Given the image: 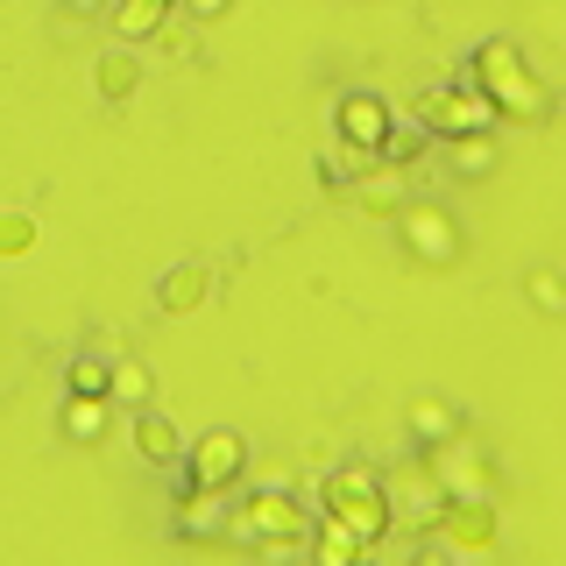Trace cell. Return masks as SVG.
Here are the masks:
<instances>
[{
    "instance_id": "1",
    "label": "cell",
    "mask_w": 566,
    "mask_h": 566,
    "mask_svg": "<svg viewBox=\"0 0 566 566\" xmlns=\"http://www.w3.org/2000/svg\"><path fill=\"white\" fill-rule=\"evenodd\" d=\"M468 85H482L489 106L503 120H517V128H538V120H553V85L531 71V57L510 35H482L468 57Z\"/></svg>"
},
{
    "instance_id": "2",
    "label": "cell",
    "mask_w": 566,
    "mask_h": 566,
    "mask_svg": "<svg viewBox=\"0 0 566 566\" xmlns=\"http://www.w3.org/2000/svg\"><path fill=\"white\" fill-rule=\"evenodd\" d=\"M318 510H333L340 524H354L368 545H382L397 517H389V489H382V468L376 460H340V468L318 474Z\"/></svg>"
},
{
    "instance_id": "3",
    "label": "cell",
    "mask_w": 566,
    "mask_h": 566,
    "mask_svg": "<svg viewBox=\"0 0 566 566\" xmlns=\"http://www.w3.org/2000/svg\"><path fill=\"white\" fill-rule=\"evenodd\" d=\"M382 489H389V517H397L403 538H439V517H447L453 489H447V474L432 468V453L389 460V468H382Z\"/></svg>"
},
{
    "instance_id": "4",
    "label": "cell",
    "mask_w": 566,
    "mask_h": 566,
    "mask_svg": "<svg viewBox=\"0 0 566 566\" xmlns=\"http://www.w3.org/2000/svg\"><path fill=\"white\" fill-rule=\"evenodd\" d=\"M403 114H411V120H418V128L432 135V142H453V135H489V128H503V114L489 106V93H482V85H468V78H460V85H453V78H447V85H418Z\"/></svg>"
},
{
    "instance_id": "5",
    "label": "cell",
    "mask_w": 566,
    "mask_h": 566,
    "mask_svg": "<svg viewBox=\"0 0 566 566\" xmlns=\"http://www.w3.org/2000/svg\"><path fill=\"white\" fill-rule=\"evenodd\" d=\"M389 227H397V248L411 262H424V270H453V262L468 255V234H460L453 206H439V199H411Z\"/></svg>"
},
{
    "instance_id": "6",
    "label": "cell",
    "mask_w": 566,
    "mask_h": 566,
    "mask_svg": "<svg viewBox=\"0 0 566 566\" xmlns=\"http://www.w3.org/2000/svg\"><path fill=\"white\" fill-rule=\"evenodd\" d=\"M312 510L297 503L291 489H255L248 503H234V545H262V538H312Z\"/></svg>"
},
{
    "instance_id": "7",
    "label": "cell",
    "mask_w": 566,
    "mask_h": 566,
    "mask_svg": "<svg viewBox=\"0 0 566 566\" xmlns=\"http://www.w3.org/2000/svg\"><path fill=\"white\" fill-rule=\"evenodd\" d=\"M333 128H340V142L354 156H382L389 128H397V106L382 93H368V85H354V93H340V106H333Z\"/></svg>"
},
{
    "instance_id": "8",
    "label": "cell",
    "mask_w": 566,
    "mask_h": 566,
    "mask_svg": "<svg viewBox=\"0 0 566 566\" xmlns=\"http://www.w3.org/2000/svg\"><path fill=\"white\" fill-rule=\"evenodd\" d=\"M185 474L199 489H234L241 474H248V439L234 432V424H212V432L191 439V460H185Z\"/></svg>"
},
{
    "instance_id": "9",
    "label": "cell",
    "mask_w": 566,
    "mask_h": 566,
    "mask_svg": "<svg viewBox=\"0 0 566 566\" xmlns=\"http://www.w3.org/2000/svg\"><path fill=\"white\" fill-rule=\"evenodd\" d=\"M170 531L177 538H227L234 531V510H227V489H199L191 474H177V503H170Z\"/></svg>"
},
{
    "instance_id": "10",
    "label": "cell",
    "mask_w": 566,
    "mask_h": 566,
    "mask_svg": "<svg viewBox=\"0 0 566 566\" xmlns=\"http://www.w3.org/2000/svg\"><path fill=\"white\" fill-rule=\"evenodd\" d=\"M418 453H432V468L447 474V489L453 495H489L495 489V460L482 453V447H468V439H447V447H418Z\"/></svg>"
},
{
    "instance_id": "11",
    "label": "cell",
    "mask_w": 566,
    "mask_h": 566,
    "mask_svg": "<svg viewBox=\"0 0 566 566\" xmlns=\"http://www.w3.org/2000/svg\"><path fill=\"white\" fill-rule=\"evenodd\" d=\"M439 538H447L453 553H489L495 545V503L489 495H453L447 517H439Z\"/></svg>"
},
{
    "instance_id": "12",
    "label": "cell",
    "mask_w": 566,
    "mask_h": 566,
    "mask_svg": "<svg viewBox=\"0 0 566 566\" xmlns=\"http://www.w3.org/2000/svg\"><path fill=\"white\" fill-rule=\"evenodd\" d=\"M135 453L149 460L156 474H185V460H191V439H185V432H177V424H170V418L149 403V411H135Z\"/></svg>"
},
{
    "instance_id": "13",
    "label": "cell",
    "mask_w": 566,
    "mask_h": 566,
    "mask_svg": "<svg viewBox=\"0 0 566 566\" xmlns=\"http://www.w3.org/2000/svg\"><path fill=\"white\" fill-rule=\"evenodd\" d=\"M347 199L361 206V212H376V220H397V212L411 206V170H397V164H382V156H376V170L354 177Z\"/></svg>"
},
{
    "instance_id": "14",
    "label": "cell",
    "mask_w": 566,
    "mask_h": 566,
    "mask_svg": "<svg viewBox=\"0 0 566 566\" xmlns=\"http://www.w3.org/2000/svg\"><path fill=\"white\" fill-rule=\"evenodd\" d=\"M305 553H312L318 566H354V559H368V553H376V545H368V538H361L354 524H340L333 510H318V524H312Z\"/></svg>"
},
{
    "instance_id": "15",
    "label": "cell",
    "mask_w": 566,
    "mask_h": 566,
    "mask_svg": "<svg viewBox=\"0 0 566 566\" xmlns=\"http://www.w3.org/2000/svg\"><path fill=\"white\" fill-rule=\"evenodd\" d=\"M206 291H212V270H206V262H170V270L156 276V305H164L170 318L199 312V305H206Z\"/></svg>"
},
{
    "instance_id": "16",
    "label": "cell",
    "mask_w": 566,
    "mask_h": 566,
    "mask_svg": "<svg viewBox=\"0 0 566 566\" xmlns=\"http://www.w3.org/2000/svg\"><path fill=\"white\" fill-rule=\"evenodd\" d=\"M403 424H411V447H447L453 432H468V418H460L453 397H411Z\"/></svg>"
},
{
    "instance_id": "17",
    "label": "cell",
    "mask_w": 566,
    "mask_h": 566,
    "mask_svg": "<svg viewBox=\"0 0 566 566\" xmlns=\"http://www.w3.org/2000/svg\"><path fill=\"white\" fill-rule=\"evenodd\" d=\"M439 164H447V177H460V185H482V177H495V128L489 135L439 142Z\"/></svg>"
},
{
    "instance_id": "18",
    "label": "cell",
    "mask_w": 566,
    "mask_h": 566,
    "mask_svg": "<svg viewBox=\"0 0 566 566\" xmlns=\"http://www.w3.org/2000/svg\"><path fill=\"white\" fill-rule=\"evenodd\" d=\"M177 14V0H114V43H156L164 22Z\"/></svg>"
},
{
    "instance_id": "19",
    "label": "cell",
    "mask_w": 566,
    "mask_h": 566,
    "mask_svg": "<svg viewBox=\"0 0 566 566\" xmlns=\"http://www.w3.org/2000/svg\"><path fill=\"white\" fill-rule=\"evenodd\" d=\"M93 85H99V99H106V106L135 99V85H142V57H135V43H114V50H106V57L93 64Z\"/></svg>"
},
{
    "instance_id": "20",
    "label": "cell",
    "mask_w": 566,
    "mask_h": 566,
    "mask_svg": "<svg viewBox=\"0 0 566 566\" xmlns=\"http://www.w3.org/2000/svg\"><path fill=\"white\" fill-rule=\"evenodd\" d=\"M106 418H114V397H71V389H64V411H57V432L71 439V447H93V439L106 432Z\"/></svg>"
},
{
    "instance_id": "21",
    "label": "cell",
    "mask_w": 566,
    "mask_h": 566,
    "mask_svg": "<svg viewBox=\"0 0 566 566\" xmlns=\"http://www.w3.org/2000/svg\"><path fill=\"white\" fill-rule=\"evenodd\" d=\"M156 397V368L142 354H114V411H149Z\"/></svg>"
},
{
    "instance_id": "22",
    "label": "cell",
    "mask_w": 566,
    "mask_h": 566,
    "mask_svg": "<svg viewBox=\"0 0 566 566\" xmlns=\"http://www.w3.org/2000/svg\"><path fill=\"white\" fill-rule=\"evenodd\" d=\"M64 389L71 397H114V354H71Z\"/></svg>"
},
{
    "instance_id": "23",
    "label": "cell",
    "mask_w": 566,
    "mask_h": 566,
    "mask_svg": "<svg viewBox=\"0 0 566 566\" xmlns=\"http://www.w3.org/2000/svg\"><path fill=\"white\" fill-rule=\"evenodd\" d=\"M432 149H439V142L424 135L411 114H397V128H389V142H382V164H397V170H418Z\"/></svg>"
},
{
    "instance_id": "24",
    "label": "cell",
    "mask_w": 566,
    "mask_h": 566,
    "mask_svg": "<svg viewBox=\"0 0 566 566\" xmlns=\"http://www.w3.org/2000/svg\"><path fill=\"white\" fill-rule=\"evenodd\" d=\"M524 297L538 305L545 318H566V270H553V262H538V270L524 276Z\"/></svg>"
},
{
    "instance_id": "25",
    "label": "cell",
    "mask_w": 566,
    "mask_h": 566,
    "mask_svg": "<svg viewBox=\"0 0 566 566\" xmlns=\"http://www.w3.org/2000/svg\"><path fill=\"white\" fill-rule=\"evenodd\" d=\"M29 241H35V220H29V212H8V220H0V248H8V255H22Z\"/></svg>"
},
{
    "instance_id": "26",
    "label": "cell",
    "mask_w": 566,
    "mask_h": 566,
    "mask_svg": "<svg viewBox=\"0 0 566 566\" xmlns=\"http://www.w3.org/2000/svg\"><path fill=\"white\" fill-rule=\"evenodd\" d=\"M177 8H185V14H191V22H220V14H227V8H234V0H177Z\"/></svg>"
},
{
    "instance_id": "27",
    "label": "cell",
    "mask_w": 566,
    "mask_h": 566,
    "mask_svg": "<svg viewBox=\"0 0 566 566\" xmlns=\"http://www.w3.org/2000/svg\"><path fill=\"white\" fill-rule=\"evenodd\" d=\"M177 14H185V8H177ZM177 14H170V22H164V35H156V43H164V50H170V57H177V50H191V29H185V22H177Z\"/></svg>"
},
{
    "instance_id": "28",
    "label": "cell",
    "mask_w": 566,
    "mask_h": 566,
    "mask_svg": "<svg viewBox=\"0 0 566 566\" xmlns=\"http://www.w3.org/2000/svg\"><path fill=\"white\" fill-rule=\"evenodd\" d=\"M114 0H64V14H106Z\"/></svg>"
}]
</instances>
